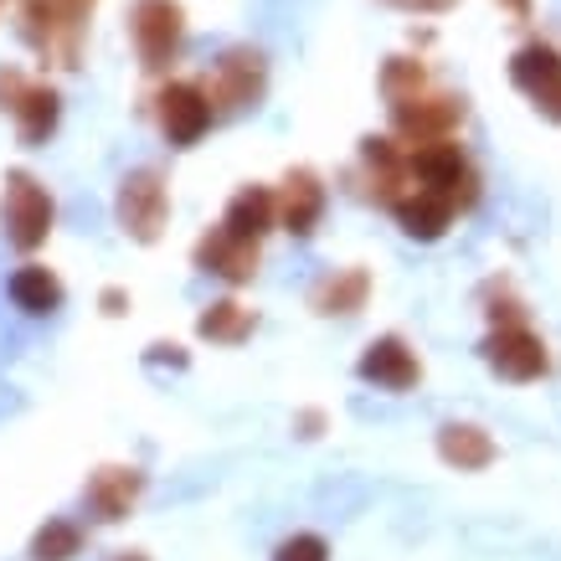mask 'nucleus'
I'll use <instances>...</instances> for the list:
<instances>
[{
  "label": "nucleus",
  "instance_id": "1",
  "mask_svg": "<svg viewBox=\"0 0 561 561\" xmlns=\"http://www.w3.org/2000/svg\"><path fill=\"white\" fill-rule=\"evenodd\" d=\"M0 221H5V238L16 242V248H36V242H47V232H51V202H47V191L36 186L26 171L5 175Z\"/></svg>",
  "mask_w": 561,
  "mask_h": 561
},
{
  "label": "nucleus",
  "instance_id": "2",
  "mask_svg": "<svg viewBox=\"0 0 561 561\" xmlns=\"http://www.w3.org/2000/svg\"><path fill=\"white\" fill-rule=\"evenodd\" d=\"M511 83L541 108L551 124H561V47L551 42H526L511 57Z\"/></svg>",
  "mask_w": 561,
  "mask_h": 561
},
{
  "label": "nucleus",
  "instance_id": "3",
  "mask_svg": "<svg viewBox=\"0 0 561 561\" xmlns=\"http://www.w3.org/2000/svg\"><path fill=\"white\" fill-rule=\"evenodd\" d=\"M484 360H490L505 381H536V376L546 371V345H541V335H530L520 320H511L484 341Z\"/></svg>",
  "mask_w": 561,
  "mask_h": 561
},
{
  "label": "nucleus",
  "instance_id": "4",
  "mask_svg": "<svg viewBox=\"0 0 561 561\" xmlns=\"http://www.w3.org/2000/svg\"><path fill=\"white\" fill-rule=\"evenodd\" d=\"M119 221L124 232H135L139 242H154L165 227V181L154 171H135L124 175L119 186Z\"/></svg>",
  "mask_w": 561,
  "mask_h": 561
},
{
  "label": "nucleus",
  "instance_id": "5",
  "mask_svg": "<svg viewBox=\"0 0 561 561\" xmlns=\"http://www.w3.org/2000/svg\"><path fill=\"white\" fill-rule=\"evenodd\" d=\"M135 47L145 68H165L181 47V5L175 0H139L135 5Z\"/></svg>",
  "mask_w": 561,
  "mask_h": 561
},
{
  "label": "nucleus",
  "instance_id": "6",
  "mask_svg": "<svg viewBox=\"0 0 561 561\" xmlns=\"http://www.w3.org/2000/svg\"><path fill=\"white\" fill-rule=\"evenodd\" d=\"M391 119H397V129L408 139H443L454 124L463 119V103L448 99V93H438V99H423V93H412V99H397L391 103Z\"/></svg>",
  "mask_w": 561,
  "mask_h": 561
},
{
  "label": "nucleus",
  "instance_id": "7",
  "mask_svg": "<svg viewBox=\"0 0 561 561\" xmlns=\"http://www.w3.org/2000/svg\"><path fill=\"white\" fill-rule=\"evenodd\" d=\"M391 211H397V221H402V232H408V238L438 242L443 232H448L454 211H459V202H454V196H443V191L412 186L408 196H397V202H391Z\"/></svg>",
  "mask_w": 561,
  "mask_h": 561
},
{
  "label": "nucleus",
  "instance_id": "8",
  "mask_svg": "<svg viewBox=\"0 0 561 561\" xmlns=\"http://www.w3.org/2000/svg\"><path fill=\"white\" fill-rule=\"evenodd\" d=\"M160 124H165L171 145H196L211 124V99L196 83H171L160 93Z\"/></svg>",
  "mask_w": 561,
  "mask_h": 561
},
{
  "label": "nucleus",
  "instance_id": "9",
  "mask_svg": "<svg viewBox=\"0 0 561 561\" xmlns=\"http://www.w3.org/2000/svg\"><path fill=\"white\" fill-rule=\"evenodd\" d=\"M360 376H366L371 387H381V391H408L412 381L423 376V366H417V356L408 351L402 335H381V341L366 345V356H360Z\"/></svg>",
  "mask_w": 561,
  "mask_h": 561
},
{
  "label": "nucleus",
  "instance_id": "10",
  "mask_svg": "<svg viewBox=\"0 0 561 561\" xmlns=\"http://www.w3.org/2000/svg\"><path fill=\"white\" fill-rule=\"evenodd\" d=\"M196 263H202L206 273H221V278H253V263H257V248L248 238H238V232H211V238L196 242Z\"/></svg>",
  "mask_w": 561,
  "mask_h": 561
},
{
  "label": "nucleus",
  "instance_id": "11",
  "mask_svg": "<svg viewBox=\"0 0 561 561\" xmlns=\"http://www.w3.org/2000/svg\"><path fill=\"white\" fill-rule=\"evenodd\" d=\"M320 211H324V186L314 181V171H294L289 181H284V196H278V217H284V227L305 238V232H314Z\"/></svg>",
  "mask_w": 561,
  "mask_h": 561
},
{
  "label": "nucleus",
  "instance_id": "12",
  "mask_svg": "<svg viewBox=\"0 0 561 561\" xmlns=\"http://www.w3.org/2000/svg\"><path fill=\"white\" fill-rule=\"evenodd\" d=\"M263 93V57L257 51H227L217 62V99L227 108H238V103H253Z\"/></svg>",
  "mask_w": 561,
  "mask_h": 561
},
{
  "label": "nucleus",
  "instance_id": "13",
  "mask_svg": "<svg viewBox=\"0 0 561 561\" xmlns=\"http://www.w3.org/2000/svg\"><path fill=\"white\" fill-rule=\"evenodd\" d=\"M438 454H443V463H454V469H463V474H474V469H490L494 463V438L474 423H448L438 433Z\"/></svg>",
  "mask_w": 561,
  "mask_h": 561
},
{
  "label": "nucleus",
  "instance_id": "14",
  "mask_svg": "<svg viewBox=\"0 0 561 561\" xmlns=\"http://www.w3.org/2000/svg\"><path fill=\"white\" fill-rule=\"evenodd\" d=\"M273 217H278V196H273V191H263V186H248V191H238V196H232V206H227L221 227H227V232H238V238H248V242H257L273 227Z\"/></svg>",
  "mask_w": 561,
  "mask_h": 561
},
{
  "label": "nucleus",
  "instance_id": "15",
  "mask_svg": "<svg viewBox=\"0 0 561 561\" xmlns=\"http://www.w3.org/2000/svg\"><path fill=\"white\" fill-rule=\"evenodd\" d=\"M366 294H371V278L360 268H335L330 278H320V289H314V309L320 314H356L366 305Z\"/></svg>",
  "mask_w": 561,
  "mask_h": 561
},
{
  "label": "nucleus",
  "instance_id": "16",
  "mask_svg": "<svg viewBox=\"0 0 561 561\" xmlns=\"http://www.w3.org/2000/svg\"><path fill=\"white\" fill-rule=\"evenodd\" d=\"M135 490H139L135 469H103V474L88 484V505H93L99 520H119V515L135 505Z\"/></svg>",
  "mask_w": 561,
  "mask_h": 561
},
{
  "label": "nucleus",
  "instance_id": "17",
  "mask_svg": "<svg viewBox=\"0 0 561 561\" xmlns=\"http://www.w3.org/2000/svg\"><path fill=\"white\" fill-rule=\"evenodd\" d=\"M11 299H16V309H26V314H51V309L62 305V284H57L47 268H21L16 278H11Z\"/></svg>",
  "mask_w": 561,
  "mask_h": 561
},
{
  "label": "nucleus",
  "instance_id": "18",
  "mask_svg": "<svg viewBox=\"0 0 561 561\" xmlns=\"http://www.w3.org/2000/svg\"><path fill=\"white\" fill-rule=\"evenodd\" d=\"M11 114H16V124H21V139L36 145V139H47L51 124H57V93L26 83V93H21V103L11 108Z\"/></svg>",
  "mask_w": 561,
  "mask_h": 561
},
{
  "label": "nucleus",
  "instance_id": "19",
  "mask_svg": "<svg viewBox=\"0 0 561 561\" xmlns=\"http://www.w3.org/2000/svg\"><path fill=\"white\" fill-rule=\"evenodd\" d=\"M248 330H253V314H248V309L242 305H232V299H221V305H211L202 314V335L206 341H242V335H248Z\"/></svg>",
  "mask_w": 561,
  "mask_h": 561
},
{
  "label": "nucleus",
  "instance_id": "20",
  "mask_svg": "<svg viewBox=\"0 0 561 561\" xmlns=\"http://www.w3.org/2000/svg\"><path fill=\"white\" fill-rule=\"evenodd\" d=\"M78 551H83V530L68 526V520H51L32 541V561H72Z\"/></svg>",
  "mask_w": 561,
  "mask_h": 561
},
{
  "label": "nucleus",
  "instance_id": "21",
  "mask_svg": "<svg viewBox=\"0 0 561 561\" xmlns=\"http://www.w3.org/2000/svg\"><path fill=\"white\" fill-rule=\"evenodd\" d=\"M381 88H387V99H412V93H423V68L408 62V57H391L387 72H381Z\"/></svg>",
  "mask_w": 561,
  "mask_h": 561
},
{
  "label": "nucleus",
  "instance_id": "22",
  "mask_svg": "<svg viewBox=\"0 0 561 561\" xmlns=\"http://www.w3.org/2000/svg\"><path fill=\"white\" fill-rule=\"evenodd\" d=\"M273 561H330V546L320 536H289V541L273 551Z\"/></svg>",
  "mask_w": 561,
  "mask_h": 561
},
{
  "label": "nucleus",
  "instance_id": "23",
  "mask_svg": "<svg viewBox=\"0 0 561 561\" xmlns=\"http://www.w3.org/2000/svg\"><path fill=\"white\" fill-rule=\"evenodd\" d=\"M397 11H423V16H443V11H454L459 0H387Z\"/></svg>",
  "mask_w": 561,
  "mask_h": 561
},
{
  "label": "nucleus",
  "instance_id": "24",
  "mask_svg": "<svg viewBox=\"0 0 561 561\" xmlns=\"http://www.w3.org/2000/svg\"><path fill=\"white\" fill-rule=\"evenodd\" d=\"M103 309H108V314H119V309H124V294L108 289V294H103Z\"/></svg>",
  "mask_w": 561,
  "mask_h": 561
},
{
  "label": "nucleus",
  "instance_id": "25",
  "mask_svg": "<svg viewBox=\"0 0 561 561\" xmlns=\"http://www.w3.org/2000/svg\"><path fill=\"white\" fill-rule=\"evenodd\" d=\"M500 5H505L511 16H530V0H500Z\"/></svg>",
  "mask_w": 561,
  "mask_h": 561
},
{
  "label": "nucleus",
  "instance_id": "26",
  "mask_svg": "<svg viewBox=\"0 0 561 561\" xmlns=\"http://www.w3.org/2000/svg\"><path fill=\"white\" fill-rule=\"evenodd\" d=\"M135 561H145V557H139V551H135Z\"/></svg>",
  "mask_w": 561,
  "mask_h": 561
}]
</instances>
